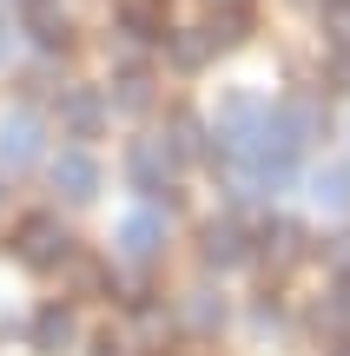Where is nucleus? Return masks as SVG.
<instances>
[{"instance_id":"1","label":"nucleus","mask_w":350,"mask_h":356,"mask_svg":"<svg viewBox=\"0 0 350 356\" xmlns=\"http://www.w3.org/2000/svg\"><path fill=\"white\" fill-rule=\"evenodd\" d=\"M13 257H20L26 270H60L66 257H73V238L60 231L53 211H26L20 231H13Z\"/></svg>"},{"instance_id":"2","label":"nucleus","mask_w":350,"mask_h":356,"mask_svg":"<svg viewBox=\"0 0 350 356\" xmlns=\"http://www.w3.org/2000/svg\"><path fill=\"white\" fill-rule=\"evenodd\" d=\"M126 178H132V191L159 198V191L172 185V152H166V139H132V152H126Z\"/></svg>"},{"instance_id":"3","label":"nucleus","mask_w":350,"mask_h":356,"mask_svg":"<svg viewBox=\"0 0 350 356\" xmlns=\"http://www.w3.org/2000/svg\"><path fill=\"white\" fill-rule=\"evenodd\" d=\"M33 159H40V119L20 106V113L0 119V165L20 172V165H33Z\"/></svg>"},{"instance_id":"4","label":"nucleus","mask_w":350,"mask_h":356,"mask_svg":"<svg viewBox=\"0 0 350 356\" xmlns=\"http://www.w3.org/2000/svg\"><path fill=\"white\" fill-rule=\"evenodd\" d=\"M198 257H205L212 270H238V264L251 257V238L232 225V218H212V225H205V238H198Z\"/></svg>"},{"instance_id":"5","label":"nucleus","mask_w":350,"mask_h":356,"mask_svg":"<svg viewBox=\"0 0 350 356\" xmlns=\"http://www.w3.org/2000/svg\"><path fill=\"white\" fill-rule=\"evenodd\" d=\"M119 33L139 40V47H166V33H172L166 0H119Z\"/></svg>"},{"instance_id":"6","label":"nucleus","mask_w":350,"mask_h":356,"mask_svg":"<svg viewBox=\"0 0 350 356\" xmlns=\"http://www.w3.org/2000/svg\"><path fill=\"white\" fill-rule=\"evenodd\" d=\"M159 244H166V218L159 211H132L126 225H119V257H126V264H152Z\"/></svg>"},{"instance_id":"7","label":"nucleus","mask_w":350,"mask_h":356,"mask_svg":"<svg viewBox=\"0 0 350 356\" xmlns=\"http://www.w3.org/2000/svg\"><path fill=\"white\" fill-rule=\"evenodd\" d=\"M60 126L73 132V139H93V132L106 126V99L93 86H66L60 92Z\"/></svg>"},{"instance_id":"8","label":"nucleus","mask_w":350,"mask_h":356,"mask_svg":"<svg viewBox=\"0 0 350 356\" xmlns=\"http://www.w3.org/2000/svg\"><path fill=\"white\" fill-rule=\"evenodd\" d=\"M53 191H66L73 204H86L93 191H100V165H93L86 152H60L53 159Z\"/></svg>"},{"instance_id":"9","label":"nucleus","mask_w":350,"mask_h":356,"mask_svg":"<svg viewBox=\"0 0 350 356\" xmlns=\"http://www.w3.org/2000/svg\"><path fill=\"white\" fill-rule=\"evenodd\" d=\"M73 337H79V323H73V310H66V304H47V310L33 317V350H40V356H60Z\"/></svg>"},{"instance_id":"10","label":"nucleus","mask_w":350,"mask_h":356,"mask_svg":"<svg viewBox=\"0 0 350 356\" xmlns=\"http://www.w3.org/2000/svg\"><path fill=\"white\" fill-rule=\"evenodd\" d=\"M258 251L271 257L278 270H285V264H298V257H304V231L291 225V218H271V225L258 231Z\"/></svg>"},{"instance_id":"11","label":"nucleus","mask_w":350,"mask_h":356,"mask_svg":"<svg viewBox=\"0 0 350 356\" xmlns=\"http://www.w3.org/2000/svg\"><path fill=\"white\" fill-rule=\"evenodd\" d=\"M166 47H172V66H179V73H198V66L212 60V33H198V26H172Z\"/></svg>"},{"instance_id":"12","label":"nucleus","mask_w":350,"mask_h":356,"mask_svg":"<svg viewBox=\"0 0 350 356\" xmlns=\"http://www.w3.org/2000/svg\"><path fill=\"white\" fill-rule=\"evenodd\" d=\"M26 33H33L47 53H60V47H66V20L53 13V0H26Z\"/></svg>"},{"instance_id":"13","label":"nucleus","mask_w":350,"mask_h":356,"mask_svg":"<svg viewBox=\"0 0 350 356\" xmlns=\"http://www.w3.org/2000/svg\"><path fill=\"white\" fill-rule=\"evenodd\" d=\"M311 198L324 204V211H350V165H324L311 178Z\"/></svg>"},{"instance_id":"14","label":"nucleus","mask_w":350,"mask_h":356,"mask_svg":"<svg viewBox=\"0 0 350 356\" xmlns=\"http://www.w3.org/2000/svg\"><path fill=\"white\" fill-rule=\"evenodd\" d=\"M205 152V126H198V113H172V159H198Z\"/></svg>"},{"instance_id":"15","label":"nucleus","mask_w":350,"mask_h":356,"mask_svg":"<svg viewBox=\"0 0 350 356\" xmlns=\"http://www.w3.org/2000/svg\"><path fill=\"white\" fill-rule=\"evenodd\" d=\"M205 33H212V47H238V40H245V13H238V7H225L218 20L205 26Z\"/></svg>"},{"instance_id":"16","label":"nucleus","mask_w":350,"mask_h":356,"mask_svg":"<svg viewBox=\"0 0 350 356\" xmlns=\"http://www.w3.org/2000/svg\"><path fill=\"white\" fill-rule=\"evenodd\" d=\"M218 317H225V310L212 304L205 291H192V297H185V323H192V330H218Z\"/></svg>"},{"instance_id":"17","label":"nucleus","mask_w":350,"mask_h":356,"mask_svg":"<svg viewBox=\"0 0 350 356\" xmlns=\"http://www.w3.org/2000/svg\"><path fill=\"white\" fill-rule=\"evenodd\" d=\"M119 106H126V113H132V106H145V73H126V79H119Z\"/></svg>"},{"instance_id":"18","label":"nucleus","mask_w":350,"mask_h":356,"mask_svg":"<svg viewBox=\"0 0 350 356\" xmlns=\"http://www.w3.org/2000/svg\"><path fill=\"white\" fill-rule=\"evenodd\" d=\"M331 79H337V86H350V47L331 53Z\"/></svg>"},{"instance_id":"19","label":"nucleus","mask_w":350,"mask_h":356,"mask_svg":"<svg viewBox=\"0 0 350 356\" xmlns=\"http://www.w3.org/2000/svg\"><path fill=\"white\" fill-rule=\"evenodd\" d=\"M331 264H337L344 277H350V231H344V238H331Z\"/></svg>"},{"instance_id":"20","label":"nucleus","mask_w":350,"mask_h":356,"mask_svg":"<svg viewBox=\"0 0 350 356\" xmlns=\"http://www.w3.org/2000/svg\"><path fill=\"white\" fill-rule=\"evenodd\" d=\"M73 277L86 284V291H100V284H106V270H100V264H73Z\"/></svg>"},{"instance_id":"21","label":"nucleus","mask_w":350,"mask_h":356,"mask_svg":"<svg viewBox=\"0 0 350 356\" xmlns=\"http://www.w3.org/2000/svg\"><path fill=\"white\" fill-rule=\"evenodd\" d=\"M93 356H126V350H119L113 337H106V343H93Z\"/></svg>"},{"instance_id":"22","label":"nucleus","mask_w":350,"mask_h":356,"mask_svg":"<svg viewBox=\"0 0 350 356\" xmlns=\"http://www.w3.org/2000/svg\"><path fill=\"white\" fill-rule=\"evenodd\" d=\"M7 7H13V0H0V26H7Z\"/></svg>"},{"instance_id":"23","label":"nucleus","mask_w":350,"mask_h":356,"mask_svg":"<svg viewBox=\"0 0 350 356\" xmlns=\"http://www.w3.org/2000/svg\"><path fill=\"white\" fill-rule=\"evenodd\" d=\"M331 356H350V343H337V350H331Z\"/></svg>"},{"instance_id":"24","label":"nucleus","mask_w":350,"mask_h":356,"mask_svg":"<svg viewBox=\"0 0 350 356\" xmlns=\"http://www.w3.org/2000/svg\"><path fill=\"white\" fill-rule=\"evenodd\" d=\"M218 7H238V0H218Z\"/></svg>"}]
</instances>
